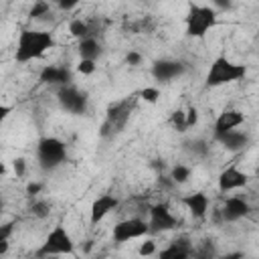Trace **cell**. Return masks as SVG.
I'll list each match as a JSON object with an SVG mask.
<instances>
[{"mask_svg": "<svg viewBox=\"0 0 259 259\" xmlns=\"http://www.w3.org/2000/svg\"><path fill=\"white\" fill-rule=\"evenodd\" d=\"M53 47H55V38H53L51 32L22 28L20 34H18V40H16L14 61L16 63H30L34 59H40Z\"/></svg>", "mask_w": 259, "mask_h": 259, "instance_id": "1", "label": "cell"}, {"mask_svg": "<svg viewBox=\"0 0 259 259\" xmlns=\"http://www.w3.org/2000/svg\"><path fill=\"white\" fill-rule=\"evenodd\" d=\"M245 75H247L245 65L233 63L227 57H217L210 63L208 71H206L204 83H206V87H223V85H229V83H235V81L243 79Z\"/></svg>", "mask_w": 259, "mask_h": 259, "instance_id": "2", "label": "cell"}, {"mask_svg": "<svg viewBox=\"0 0 259 259\" xmlns=\"http://www.w3.org/2000/svg\"><path fill=\"white\" fill-rule=\"evenodd\" d=\"M75 253V241L73 237L69 235V231L63 227V225H55L45 243L38 247L36 251V257H57V255H73Z\"/></svg>", "mask_w": 259, "mask_h": 259, "instance_id": "3", "label": "cell"}, {"mask_svg": "<svg viewBox=\"0 0 259 259\" xmlns=\"http://www.w3.org/2000/svg\"><path fill=\"white\" fill-rule=\"evenodd\" d=\"M217 24V10L212 6L190 4L186 14V34L192 38H202Z\"/></svg>", "mask_w": 259, "mask_h": 259, "instance_id": "4", "label": "cell"}, {"mask_svg": "<svg viewBox=\"0 0 259 259\" xmlns=\"http://www.w3.org/2000/svg\"><path fill=\"white\" fill-rule=\"evenodd\" d=\"M36 156H38V162H40L42 170H55L57 166H61L67 160V146H65L63 140L47 136V138L38 140Z\"/></svg>", "mask_w": 259, "mask_h": 259, "instance_id": "5", "label": "cell"}, {"mask_svg": "<svg viewBox=\"0 0 259 259\" xmlns=\"http://www.w3.org/2000/svg\"><path fill=\"white\" fill-rule=\"evenodd\" d=\"M134 103L136 99H121V101H115L107 107V115H105V123L101 127V134L107 136L109 132L111 134H117L123 130L125 121L130 119V113L134 109Z\"/></svg>", "mask_w": 259, "mask_h": 259, "instance_id": "6", "label": "cell"}, {"mask_svg": "<svg viewBox=\"0 0 259 259\" xmlns=\"http://www.w3.org/2000/svg\"><path fill=\"white\" fill-rule=\"evenodd\" d=\"M150 233V225L148 221L144 219H138V217H132V219H125V221H119L113 231H111V239L113 243L121 245V243H127L132 239H140L144 235Z\"/></svg>", "mask_w": 259, "mask_h": 259, "instance_id": "7", "label": "cell"}, {"mask_svg": "<svg viewBox=\"0 0 259 259\" xmlns=\"http://www.w3.org/2000/svg\"><path fill=\"white\" fill-rule=\"evenodd\" d=\"M148 214H150V219H148L150 233H164V231H172L178 227V219L172 214V210L166 202L152 204Z\"/></svg>", "mask_w": 259, "mask_h": 259, "instance_id": "8", "label": "cell"}, {"mask_svg": "<svg viewBox=\"0 0 259 259\" xmlns=\"http://www.w3.org/2000/svg\"><path fill=\"white\" fill-rule=\"evenodd\" d=\"M59 103L65 111L73 113V115H83L87 111V95L79 89H75L73 85H67V87H61L59 93Z\"/></svg>", "mask_w": 259, "mask_h": 259, "instance_id": "9", "label": "cell"}, {"mask_svg": "<svg viewBox=\"0 0 259 259\" xmlns=\"http://www.w3.org/2000/svg\"><path fill=\"white\" fill-rule=\"evenodd\" d=\"M249 176L239 170L237 166H227L221 174H219V190L221 192H231V190H239L243 186H247Z\"/></svg>", "mask_w": 259, "mask_h": 259, "instance_id": "10", "label": "cell"}, {"mask_svg": "<svg viewBox=\"0 0 259 259\" xmlns=\"http://www.w3.org/2000/svg\"><path fill=\"white\" fill-rule=\"evenodd\" d=\"M119 206V200L113 196V194H101L97 196L93 202H91V208H89V223L91 225H97L101 223L111 210H115Z\"/></svg>", "mask_w": 259, "mask_h": 259, "instance_id": "11", "label": "cell"}, {"mask_svg": "<svg viewBox=\"0 0 259 259\" xmlns=\"http://www.w3.org/2000/svg\"><path fill=\"white\" fill-rule=\"evenodd\" d=\"M184 73V65L180 61H168V59H162V61H156L152 65V77L160 83H168L176 77H180Z\"/></svg>", "mask_w": 259, "mask_h": 259, "instance_id": "12", "label": "cell"}, {"mask_svg": "<svg viewBox=\"0 0 259 259\" xmlns=\"http://www.w3.org/2000/svg\"><path fill=\"white\" fill-rule=\"evenodd\" d=\"M38 79H40L42 83H49V85L67 87V85H71V81H73V73H71L67 67H61V65H47V67H42V71L38 73Z\"/></svg>", "mask_w": 259, "mask_h": 259, "instance_id": "13", "label": "cell"}, {"mask_svg": "<svg viewBox=\"0 0 259 259\" xmlns=\"http://www.w3.org/2000/svg\"><path fill=\"white\" fill-rule=\"evenodd\" d=\"M243 121H245V115L239 109H225L223 113H219V117L214 121V138H221V136L237 130Z\"/></svg>", "mask_w": 259, "mask_h": 259, "instance_id": "14", "label": "cell"}, {"mask_svg": "<svg viewBox=\"0 0 259 259\" xmlns=\"http://www.w3.org/2000/svg\"><path fill=\"white\" fill-rule=\"evenodd\" d=\"M249 210H251V206H249V202L245 198H241V196H229L225 200L223 208H221V214H223V219L227 223H235V221L247 217Z\"/></svg>", "mask_w": 259, "mask_h": 259, "instance_id": "15", "label": "cell"}, {"mask_svg": "<svg viewBox=\"0 0 259 259\" xmlns=\"http://www.w3.org/2000/svg\"><path fill=\"white\" fill-rule=\"evenodd\" d=\"M182 204L198 221H202L206 217V212H208V196L204 192H190V194H186L182 198Z\"/></svg>", "mask_w": 259, "mask_h": 259, "instance_id": "16", "label": "cell"}, {"mask_svg": "<svg viewBox=\"0 0 259 259\" xmlns=\"http://www.w3.org/2000/svg\"><path fill=\"white\" fill-rule=\"evenodd\" d=\"M190 255H192L190 243L186 239H176L166 249H162L158 259H190Z\"/></svg>", "mask_w": 259, "mask_h": 259, "instance_id": "17", "label": "cell"}, {"mask_svg": "<svg viewBox=\"0 0 259 259\" xmlns=\"http://www.w3.org/2000/svg\"><path fill=\"white\" fill-rule=\"evenodd\" d=\"M217 140H219L227 150H231V152L243 150V148L247 146V142H249L247 134L237 132V130H233V132H229V134H225V136H221V138H217Z\"/></svg>", "mask_w": 259, "mask_h": 259, "instance_id": "18", "label": "cell"}, {"mask_svg": "<svg viewBox=\"0 0 259 259\" xmlns=\"http://www.w3.org/2000/svg\"><path fill=\"white\" fill-rule=\"evenodd\" d=\"M79 55H81V59H87V61H95L97 57H99V53H101V49H99V42L93 38V36H87V38H83V40H79Z\"/></svg>", "mask_w": 259, "mask_h": 259, "instance_id": "19", "label": "cell"}, {"mask_svg": "<svg viewBox=\"0 0 259 259\" xmlns=\"http://www.w3.org/2000/svg\"><path fill=\"white\" fill-rule=\"evenodd\" d=\"M69 32H71L75 38H79V40H83V38L91 36V34H89V24H87L85 20H81V18H77V20H71V22H69Z\"/></svg>", "mask_w": 259, "mask_h": 259, "instance_id": "20", "label": "cell"}, {"mask_svg": "<svg viewBox=\"0 0 259 259\" xmlns=\"http://www.w3.org/2000/svg\"><path fill=\"white\" fill-rule=\"evenodd\" d=\"M170 178H172L174 184H184L190 178V168L184 166V164H176L172 168V172H170Z\"/></svg>", "mask_w": 259, "mask_h": 259, "instance_id": "21", "label": "cell"}, {"mask_svg": "<svg viewBox=\"0 0 259 259\" xmlns=\"http://www.w3.org/2000/svg\"><path fill=\"white\" fill-rule=\"evenodd\" d=\"M170 123H172L174 130L186 132V130H188V125H186V111H182V109L172 111V113H170Z\"/></svg>", "mask_w": 259, "mask_h": 259, "instance_id": "22", "label": "cell"}, {"mask_svg": "<svg viewBox=\"0 0 259 259\" xmlns=\"http://www.w3.org/2000/svg\"><path fill=\"white\" fill-rule=\"evenodd\" d=\"M49 210H51V204L45 202V200H36V202H32V206H30V212H32L34 217H38V219L49 217Z\"/></svg>", "mask_w": 259, "mask_h": 259, "instance_id": "23", "label": "cell"}, {"mask_svg": "<svg viewBox=\"0 0 259 259\" xmlns=\"http://www.w3.org/2000/svg\"><path fill=\"white\" fill-rule=\"evenodd\" d=\"M138 97H142V99L148 101V103H156L158 97H160V91H158L156 87H144V89L138 93Z\"/></svg>", "mask_w": 259, "mask_h": 259, "instance_id": "24", "label": "cell"}, {"mask_svg": "<svg viewBox=\"0 0 259 259\" xmlns=\"http://www.w3.org/2000/svg\"><path fill=\"white\" fill-rule=\"evenodd\" d=\"M156 253V241L154 239H146L140 247H138V255L140 257H150Z\"/></svg>", "mask_w": 259, "mask_h": 259, "instance_id": "25", "label": "cell"}, {"mask_svg": "<svg viewBox=\"0 0 259 259\" xmlns=\"http://www.w3.org/2000/svg\"><path fill=\"white\" fill-rule=\"evenodd\" d=\"M95 69H97V63H95V61H87V59H81L79 65H77V71H79L81 75H93Z\"/></svg>", "mask_w": 259, "mask_h": 259, "instance_id": "26", "label": "cell"}, {"mask_svg": "<svg viewBox=\"0 0 259 259\" xmlns=\"http://www.w3.org/2000/svg\"><path fill=\"white\" fill-rule=\"evenodd\" d=\"M47 12H49V2H34L30 12H28V16L30 18H38V16H45Z\"/></svg>", "mask_w": 259, "mask_h": 259, "instance_id": "27", "label": "cell"}, {"mask_svg": "<svg viewBox=\"0 0 259 259\" xmlns=\"http://www.w3.org/2000/svg\"><path fill=\"white\" fill-rule=\"evenodd\" d=\"M12 168H14V174L20 178V176H24V172H26V160L24 158H14L12 160Z\"/></svg>", "mask_w": 259, "mask_h": 259, "instance_id": "28", "label": "cell"}, {"mask_svg": "<svg viewBox=\"0 0 259 259\" xmlns=\"http://www.w3.org/2000/svg\"><path fill=\"white\" fill-rule=\"evenodd\" d=\"M196 121H198V111H196V107H190L186 111V125L192 127V125H196Z\"/></svg>", "mask_w": 259, "mask_h": 259, "instance_id": "29", "label": "cell"}, {"mask_svg": "<svg viewBox=\"0 0 259 259\" xmlns=\"http://www.w3.org/2000/svg\"><path fill=\"white\" fill-rule=\"evenodd\" d=\"M125 61H127V65L136 67V65H140V63H142V55H140V53H136V51H130V53H127V57H125Z\"/></svg>", "mask_w": 259, "mask_h": 259, "instance_id": "30", "label": "cell"}, {"mask_svg": "<svg viewBox=\"0 0 259 259\" xmlns=\"http://www.w3.org/2000/svg\"><path fill=\"white\" fill-rule=\"evenodd\" d=\"M190 146H192V152L194 154H198V156H204L206 154V144L204 142H192Z\"/></svg>", "mask_w": 259, "mask_h": 259, "instance_id": "31", "label": "cell"}, {"mask_svg": "<svg viewBox=\"0 0 259 259\" xmlns=\"http://www.w3.org/2000/svg\"><path fill=\"white\" fill-rule=\"evenodd\" d=\"M12 223H6V225H2V229H0V241H8V237H10V233H12Z\"/></svg>", "mask_w": 259, "mask_h": 259, "instance_id": "32", "label": "cell"}, {"mask_svg": "<svg viewBox=\"0 0 259 259\" xmlns=\"http://www.w3.org/2000/svg\"><path fill=\"white\" fill-rule=\"evenodd\" d=\"M40 190H42V184H40V182H30V184L26 186V194H30V196H32V194H38Z\"/></svg>", "mask_w": 259, "mask_h": 259, "instance_id": "33", "label": "cell"}, {"mask_svg": "<svg viewBox=\"0 0 259 259\" xmlns=\"http://www.w3.org/2000/svg\"><path fill=\"white\" fill-rule=\"evenodd\" d=\"M219 259H245V257H243V253H237V251H233V253H227V255H221Z\"/></svg>", "mask_w": 259, "mask_h": 259, "instance_id": "34", "label": "cell"}, {"mask_svg": "<svg viewBox=\"0 0 259 259\" xmlns=\"http://www.w3.org/2000/svg\"><path fill=\"white\" fill-rule=\"evenodd\" d=\"M77 6V2H59V8H63V10H71V8H75Z\"/></svg>", "mask_w": 259, "mask_h": 259, "instance_id": "35", "label": "cell"}, {"mask_svg": "<svg viewBox=\"0 0 259 259\" xmlns=\"http://www.w3.org/2000/svg\"><path fill=\"white\" fill-rule=\"evenodd\" d=\"M10 109H12L10 105H2V107H0V119H4V117L10 113Z\"/></svg>", "mask_w": 259, "mask_h": 259, "instance_id": "36", "label": "cell"}, {"mask_svg": "<svg viewBox=\"0 0 259 259\" xmlns=\"http://www.w3.org/2000/svg\"><path fill=\"white\" fill-rule=\"evenodd\" d=\"M40 259H55V257H40Z\"/></svg>", "mask_w": 259, "mask_h": 259, "instance_id": "37", "label": "cell"}]
</instances>
